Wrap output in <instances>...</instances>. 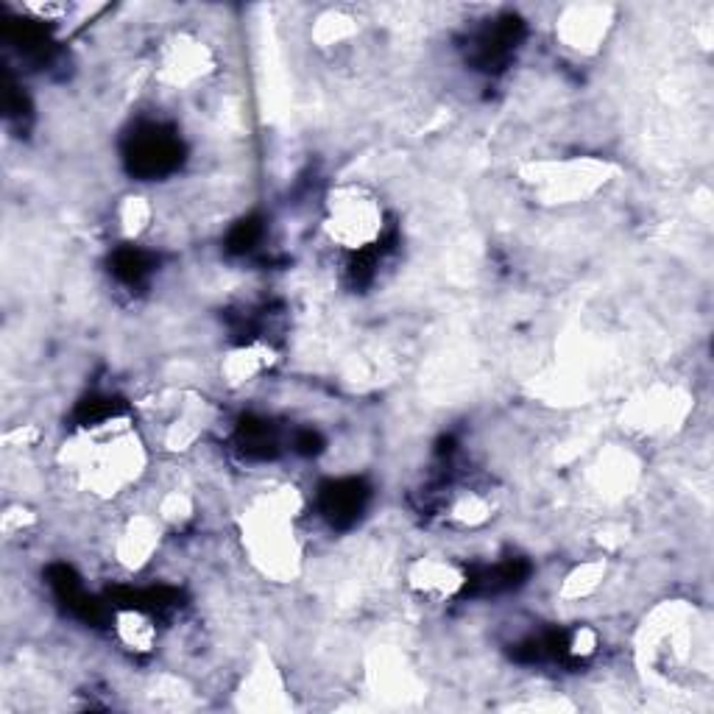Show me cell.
<instances>
[{"mask_svg":"<svg viewBox=\"0 0 714 714\" xmlns=\"http://www.w3.org/2000/svg\"><path fill=\"white\" fill-rule=\"evenodd\" d=\"M156 260L143 249H134V246H126V249H118L113 257V273L115 280L124 282V285L137 288L143 285L145 280L154 271Z\"/></svg>","mask_w":714,"mask_h":714,"instance_id":"obj_5","label":"cell"},{"mask_svg":"<svg viewBox=\"0 0 714 714\" xmlns=\"http://www.w3.org/2000/svg\"><path fill=\"white\" fill-rule=\"evenodd\" d=\"M293 447L302 455H318L324 447V438L316 430H302V433H296V438H293Z\"/></svg>","mask_w":714,"mask_h":714,"instance_id":"obj_7","label":"cell"},{"mask_svg":"<svg viewBox=\"0 0 714 714\" xmlns=\"http://www.w3.org/2000/svg\"><path fill=\"white\" fill-rule=\"evenodd\" d=\"M237 447L251 460H271L280 453V438L268 419L246 417L237 428Z\"/></svg>","mask_w":714,"mask_h":714,"instance_id":"obj_4","label":"cell"},{"mask_svg":"<svg viewBox=\"0 0 714 714\" xmlns=\"http://www.w3.org/2000/svg\"><path fill=\"white\" fill-rule=\"evenodd\" d=\"M266 237V224L262 218H243L241 224L232 226L230 237H226V251L230 255H251L260 246V241Z\"/></svg>","mask_w":714,"mask_h":714,"instance_id":"obj_6","label":"cell"},{"mask_svg":"<svg viewBox=\"0 0 714 714\" xmlns=\"http://www.w3.org/2000/svg\"><path fill=\"white\" fill-rule=\"evenodd\" d=\"M372 491L361 478L329 480L318 491V508L332 528H352L366 511Z\"/></svg>","mask_w":714,"mask_h":714,"instance_id":"obj_2","label":"cell"},{"mask_svg":"<svg viewBox=\"0 0 714 714\" xmlns=\"http://www.w3.org/2000/svg\"><path fill=\"white\" fill-rule=\"evenodd\" d=\"M182 140L176 131L160 124H145L129 137L126 145V165L140 179L168 176L179 168Z\"/></svg>","mask_w":714,"mask_h":714,"instance_id":"obj_1","label":"cell"},{"mask_svg":"<svg viewBox=\"0 0 714 714\" xmlns=\"http://www.w3.org/2000/svg\"><path fill=\"white\" fill-rule=\"evenodd\" d=\"M525 25L516 17H503L498 23H491L489 28L475 37L472 43V62L480 70H500L511 59L514 48L519 45Z\"/></svg>","mask_w":714,"mask_h":714,"instance_id":"obj_3","label":"cell"}]
</instances>
